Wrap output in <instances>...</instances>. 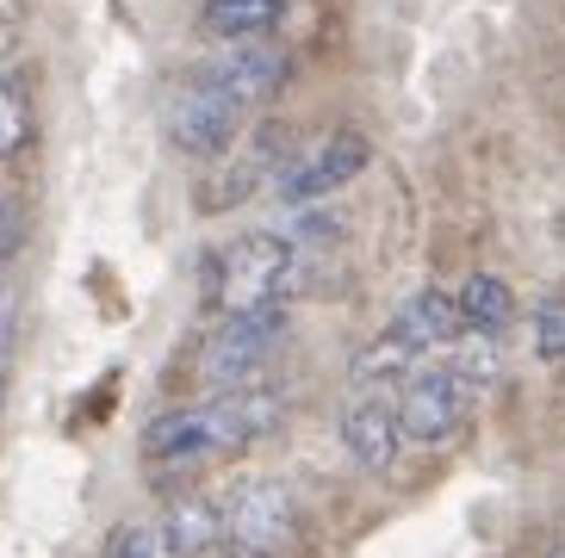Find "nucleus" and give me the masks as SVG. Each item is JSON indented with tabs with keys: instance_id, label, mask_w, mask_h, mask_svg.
<instances>
[{
	"instance_id": "nucleus-9",
	"label": "nucleus",
	"mask_w": 565,
	"mask_h": 558,
	"mask_svg": "<svg viewBox=\"0 0 565 558\" xmlns=\"http://www.w3.org/2000/svg\"><path fill=\"white\" fill-rule=\"evenodd\" d=\"M335 434H342V453H349L354 465H366V472H385V465L398 460V404H385V397H349L342 404V422H335Z\"/></svg>"
},
{
	"instance_id": "nucleus-11",
	"label": "nucleus",
	"mask_w": 565,
	"mask_h": 558,
	"mask_svg": "<svg viewBox=\"0 0 565 558\" xmlns=\"http://www.w3.org/2000/svg\"><path fill=\"white\" fill-rule=\"evenodd\" d=\"M224 546V503L217 496H181L168 503L162 527H156V552L162 558H205Z\"/></svg>"
},
{
	"instance_id": "nucleus-4",
	"label": "nucleus",
	"mask_w": 565,
	"mask_h": 558,
	"mask_svg": "<svg viewBox=\"0 0 565 558\" xmlns=\"http://www.w3.org/2000/svg\"><path fill=\"white\" fill-rule=\"evenodd\" d=\"M292 527H299V509L280 477L231 484L224 496V552L231 558H280L292 546Z\"/></svg>"
},
{
	"instance_id": "nucleus-6",
	"label": "nucleus",
	"mask_w": 565,
	"mask_h": 558,
	"mask_svg": "<svg viewBox=\"0 0 565 558\" xmlns=\"http://www.w3.org/2000/svg\"><path fill=\"white\" fill-rule=\"evenodd\" d=\"M466 410H472V385L448 373V366H423V373L404 378V397H398V434L416 447H441L460 434Z\"/></svg>"
},
{
	"instance_id": "nucleus-18",
	"label": "nucleus",
	"mask_w": 565,
	"mask_h": 558,
	"mask_svg": "<svg viewBox=\"0 0 565 558\" xmlns=\"http://www.w3.org/2000/svg\"><path fill=\"white\" fill-rule=\"evenodd\" d=\"M7 13H13V0H0V19H7Z\"/></svg>"
},
{
	"instance_id": "nucleus-2",
	"label": "nucleus",
	"mask_w": 565,
	"mask_h": 558,
	"mask_svg": "<svg viewBox=\"0 0 565 558\" xmlns=\"http://www.w3.org/2000/svg\"><path fill=\"white\" fill-rule=\"evenodd\" d=\"M299 286V243L286 230H249L217 248L212 261V311L249 316V311H280L286 292Z\"/></svg>"
},
{
	"instance_id": "nucleus-10",
	"label": "nucleus",
	"mask_w": 565,
	"mask_h": 558,
	"mask_svg": "<svg viewBox=\"0 0 565 558\" xmlns=\"http://www.w3.org/2000/svg\"><path fill=\"white\" fill-rule=\"evenodd\" d=\"M200 75L224 99H236L243 112H255V106L274 99V87L286 82V50H274V44H236L231 56H217V63L200 68Z\"/></svg>"
},
{
	"instance_id": "nucleus-12",
	"label": "nucleus",
	"mask_w": 565,
	"mask_h": 558,
	"mask_svg": "<svg viewBox=\"0 0 565 558\" xmlns=\"http://www.w3.org/2000/svg\"><path fill=\"white\" fill-rule=\"evenodd\" d=\"M286 0H205L200 7V32L217 44H267L280 32Z\"/></svg>"
},
{
	"instance_id": "nucleus-13",
	"label": "nucleus",
	"mask_w": 565,
	"mask_h": 558,
	"mask_svg": "<svg viewBox=\"0 0 565 558\" xmlns=\"http://www.w3.org/2000/svg\"><path fill=\"white\" fill-rule=\"evenodd\" d=\"M454 311H460L466 335H484V342H491V335H503V329H510L515 298H510V286H503L498 273H472L460 292H454Z\"/></svg>"
},
{
	"instance_id": "nucleus-17",
	"label": "nucleus",
	"mask_w": 565,
	"mask_h": 558,
	"mask_svg": "<svg viewBox=\"0 0 565 558\" xmlns=\"http://www.w3.org/2000/svg\"><path fill=\"white\" fill-rule=\"evenodd\" d=\"M7 347H13V304L0 298V366H7Z\"/></svg>"
},
{
	"instance_id": "nucleus-7",
	"label": "nucleus",
	"mask_w": 565,
	"mask_h": 558,
	"mask_svg": "<svg viewBox=\"0 0 565 558\" xmlns=\"http://www.w3.org/2000/svg\"><path fill=\"white\" fill-rule=\"evenodd\" d=\"M280 329H286V311L224 316V323L212 329V342H205L200 373L212 378L217 391H243V385L267 366V354H274V342H280Z\"/></svg>"
},
{
	"instance_id": "nucleus-3",
	"label": "nucleus",
	"mask_w": 565,
	"mask_h": 558,
	"mask_svg": "<svg viewBox=\"0 0 565 558\" xmlns=\"http://www.w3.org/2000/svg\"><path fill=\"white\" fill-rule=\"evenodd\" d=\"M454 335H460V311H454L448 292H416L404 298V311L385 323V335L373 347H361L354 361V378H380V373H398L411 361H429V354H448Z\"/></svg>"
},
{
	"instance_id": "nucleus-16",
	"label": "nucleus",
	"mask_w": 565,
	"mask_h": 558,
	"mask_svg": "<svg viewBox=\"0 0 565 558\" xmlns=\"http://www.w3.org/2000/svg\"><path fill=\"white\" fill-rule=\"evenodd\" d=\"M106 558H162V552H156V540L143 534V527H118L113 546H106Z\"/></svg>"
},
{
	"instance_id": "nucleus-8",
	"label": "nucleus",
	"mask_w": 565,
	"mask_h": 558,
	"mask_svg": "<svg viewBox=\"0 0 565 558\" xmlns=\"http://www.w3.org/2000/svg\"><path fill=\"white\" fill-rule=\"evenodd\" d=\"M366 162H373V143H366L361 131H330L311 155H305V162H292L280 174V198H286V205L330 198V193H342L349 181H361Z\"/></svg>"
},
{
	"instance_id": "nucleus-5",
	"label": "nucleus",
	"mask_w": 565,
	"mask_h": 558,
	"mask_svg": "<svg viewBox=\"0 0 565 558\" xmlns=\"http://www.w3.org/2000/svg\"><path fill=\"white\" fill-rule=\"evenodd\" d=\"M168 143L181 149V155H200V162H212V155H224V149L236 143V125H243V106L236 99H224L205 75H193V82L174 87V99H168Z\"/></svg>"
},
{
	"instance_id": "nucleus-15",
	"label": "nucleus",
	"mask_w": 565,
	"mask_h": 558,
	"mask_svg": "<svg viewBox=\"0 0 565 558\" xmlns=\"http://www.w3.org/2000/svg\"><path fill=\"white\" fill-rule=\"evenodd\" d=\"M25 143V99L13 82H0V155H13Z\"/></svg>"
},
{
	"instance_id": "nucleus-19",
	"label": "nucleus",
	"mask_w": 565,
	"mask_h": 558,
	"mask_svg": "<svg viewBox=\"0 0 565 558\" xmlns=\"http://www.w3.org/2000/svg\"><path fill=\"white\" fill-rule=\"evenodd\" d=\"M0 397H7V366H0Z\"/></svg>"
},
{
	"instance_id": "nucleus-1",
	"label": "nucleus",
	"mask_w": 565,
	"mask_h": 558,
	"mask_svg": "<svg viewBox=\"0 0 565 558\" xmlns=\"http://www.w3.org/2000/svg\"><path fill=\"white\" fill-rule=\"evenodd\" d=\"M280 422V397L262 391H224L212 404H186L168 410L143 428V453L156 465H193V460H231L243 447H255L267 428Z\"/></svg>"
},
{
	"instance_id": "nucleus-14",
	"label": "nucleus",
	"mask_w": 565,
	"mask_h": 558,
	"mask_svg": "<svg viewBox=\"0 0 565 558\" xmlns=\"http://www.w3.org/2000/svg\"><path fill=\"white\" fill-rule=\"evenodd\" d=\"M534 347H541V361L565 366V298H547L534 311Z\"/></svg>"
}]
</instances>
